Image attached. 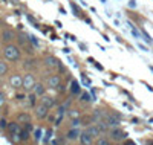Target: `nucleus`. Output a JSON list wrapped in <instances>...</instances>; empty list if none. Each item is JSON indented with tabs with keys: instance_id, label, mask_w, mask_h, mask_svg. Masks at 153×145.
Masks as SVG:
<instances>
[{
	"instance_id": "nucleus-1",
	"label": "nucleus",
	"mask_w": 153,
	"mask_h": 145,
	"mask_svg": "<svg viewBox=\"0 0 153 145\" xmlns=\"http://www.w3.org/2000/svg\"><path fill=\"white\" fill-rule=\"evenodd\" d=\"M3 55L8 61H19L20 60V47L16 44H6L3 49Z\"/></svg>"
},
{
	"instance_id": "nucleus-2",
	"label": "nucleus",
	"mask_w": 153,
	"mask_h": 145,
	"mask_svg": "<svg viewBox=\"0 0 153 145\" xmlns=\"http://www.w3.org/2000/svg\"><path fill=\"white\" fill-rule=\"evenodd\" d=\"M35 86V78L32 73H26L23 76V89L25 90H32Z\"/></svg>"
},
{
	"instance_id": "nucleus-3",
	"label": "nucleus",
	"mask_w": 153,
	"mask_h": 145,
	"mask_svg": "<svg viewBox=\"0 0 153 145\" xmlns=\"http://www.w3.org/2000/svg\"><path fill=\"white\" fill-rule=\"evenodd\" d=\"M35 116L38 118V119H46V118L49 116V109L43 104L35 105Z\"/></svg>"
},
{
	"instance_id": "nucleus-4",
	"label": "nucleus",
	"mask_w": 153,
	"mask_h": 145,
	"mask_svg": "<svg viewBox=\"0 0 153 145\" xmlns=\"http://www.w3.org/2000/svg\"><path fill=\"white\" fill-rule=\"evenodd\" d=\"M9 84H11V87H14V89H20V87H23V76H20V75H11L9 76Z\"/></svg>"
},
{
	"instance_id": "nucleus-5",
	"label": "nucleus",
	"mask_w": 153,
	"mask_h": 145,
	"mask_svg": "<svg viewBox=\"0 0 153 145\" xmlns=\"http://www.w3.org/2000/svg\"><path fill=\"white\" fill-rule=\"evenodd\" d=\"M61 86V78L58 75H52L48 78V87L49 89H58Z\"/></svg>"
},
{
	"instance_id": "nucleus-6",
	"label": "nucleus",
	"mask_w": 153,
	"mask_h": 145,
	"mask_svg": "<svg viewBox=\"0 0 153 145\" xmlns=\"http://www.w3.org/2000/svg\"><path fill=\"white\" fill-rule=\"evenodd\" d=\"M110 138H112L113 141H121V139L126 138V133H124L120 127H115V128L110 130Z\"/></svg>"
},
{
	"instance_id": "nucleus-7",
	"label": "nucleus",
	"mask_w": 153,
	"mask_h": 145,
	"mask_svg": "<svg viewBox=\"0 0 153 145\" xmlns=\"http://www.w3.org/2000/svg\"><path fill=\"white\" fill-rule=\"evenodd\" d=\"M40 104L46 105L48 109H52V107H55V105H57V101L54 98L48 96V95H43V96H40Z\"/></svg>"
},
{
	"instance_id": "nucleus-8",
	"label": "nucleus",
	"mask_w": 153,
	"mask_h": 145,
	"mask_svg": "<svg viewBox=\"0 0 153 145\" xmlns=\"http://www.w3.org/2000/svg\"><path fill=\"white\" fill-rule=\"evenodd\" d=\"M104 121H106V124H107L109 128L120 127V119H118V116H115V118H113V115H107Z\"/></svg>"
},
{
	"instance_id": "nucleus-9",
	"label": "nucleus",
	"mask_w": 153,
	"mask_h": 145,
	"mask_svg": "<svg viewBox=\"0 0 153 145\" xmlns=\"http://www.w3.org/2000/svg\"><path fill=\"white\" fill-rule=\"evenodd\" d=\"M94 139H95V138L89 135L86 130L83 131V133H80V142L84 144V145H92V144H94Z\"/></svg>"
},
{
	"instance_id": "nucleus-10",
	"label": "nucleus",
	"mask_w": 153,
	"mask_h": 145,
	"mask_svg": "<svg viewBox=\"0 0 153 145\" xmlns=\"http://www.w3.org/2000/svg\"><path fill=\"white\" fill-rule=\"evenodd\" d=\"M86 131H87V133L91 135V136H94L95 139L101 136V130L98 128V125H97V124H94V125H89V127L86 128Z\"/></svg>"
},
{
	"instance_id": "nucleus-11",
	"label": "nucleus",
	"mask_w": 153,
	"mask_h": 145,
	"mask_svg": "<svg viewBox=\"0 0 153 145\" xmlns=\"http://www.w3.org/2000/svg\"><path fill=\"white\" fill-rule=\"evenodd\" d=\"M45 64L48 66V67H58V66H60V61L55 58V57H46L45 58Z\"/></svg>"
},
{
	"instance_id": "nucleus-12",
	"label": "nucleus",
	"mask_w": 153,
	"mask_h": 145,
	"mask_svg": "<svg viewBox=\"0 0 153 145\" xmlns=\"http://www.w3.org/2000/svg\"><path fill=\"white\" fill-rule=\"evenodd\" d=\"M32 92H34V93H35L37 96H43V95H45V92H46V87H45L42 83H35V86H34Z\"/></svg>"
},
{
	"instance_id": "nucleus-13",
	"label": "nucleus",
	"mask_w": 153,
	"mask_h": 145,
	"mask_svg": "<svg viewBox=\"0 0 153 145\" xmlns=\"http://www.w3.org/2000/svg\"><path fill=\"white\" fill-rule=\"evenodd\" d=\"M12 38H14V32H12L11 29H5V31L2 32V40H3L5 43L12 41Z\"/></svg>"
},
{
	"instance_id": "nucleus-14",
	"label": "nucleus",
	"mask_w": 153,
	"mask_h": 145,
	"mask_svg": "<svg viewBox=\"0 0 153 145\" xmlns=\"http://www.w3.org/2000/svg\"><path fill=\"white\" fill-rule=\"evenodd\" d=\"M8 131L11 135H14V133H20L22 128H20V122H11L8 124Z\"/></svg>"
},
{
	"instance_id": "nucleus-15",
	"label": "nucleus",
	"mask_w": 153,
	"mask_h": 145,
	"mask_svg": "<svg viewBox=\"0 0 153 145\" xmlns=\"http://www.w3.org/2000/svg\"><path fill=\"white\" fill-rule=\"evenodd\" d=\"M76 138H80V131L76 130V128H72V127H71L69 133H68V139L74 141V139H76Z\"/></svg>"
},
{
	"instance_id": "nucleus-16",
	"label": "nucleus",
	"mask_w": 153,
	"mask_h": 145,
	"mask_svg": "<svg viewBox=\"0 0 153 145\" xmlns=\"http://www.w3.org/2000/svg\"><path fill=\"white\" fill-rule=\"evenodd\" d=\"M95 145H112V144H110V141H109L107 138H104V136H100V138H97Z\"/></svg>"
},
{
	"instance_id": "nucleus-17",
	"label": "nucleus",
	"mask_w": 153,
	"mask_h": 145,
	"mask_svg": "<svg viewBox=\"0 0 153 145\" xmlns=\"http://www.w3.org/2000/svg\"><path fill=\"white\" fill-rule=\"evenodd\" d=\"M17 121H19L20 124H22V122H26V124H28V122L31 121V118H29V115H28V113H20V115H19V118H17Z\"/></svg>"
},
{
	"instance_id": "nucleus-18",
	"label": "nucleus",
	"mask_w": 153,
	"mask_h": 145,
	"mask_svg": "<svg viewBox=\"0 0 153 145\" xmlns=\"http://www.w3.org/2000/svg\"><path fill=\"white\" fill-rule=\"evenodd\" d=\"M6 72H8V64L5 61H0V76L6 75Z\"/></svg>"
},
{
	"instance_id": "nucleus-19",
	"label": "nucleus",
	"mask_w": 153,
	"mask_h": 145,
	"mask_svg": "<svg viewBox=\"0 0 153 145\" xmlns=\"http://www.w3.org/2000/svg\"><path fill=\"white\" fill-rule=\"evenodd\" d=\"M80 110H75V109H72V110H69V118L71 119H76V118H80Z\"/></svg>"
},
{
	"instance_id": "nucleus-20",
	"label": "nucleus",
	"mask_w": 153,
	"mask_h": 145,
	"mask_svg": "<svg viewBox=\"0 0 153 145\" xmlns=\"http://www.w3.org/2000/svg\"><path fill=\"white\" fill-rule=\"evenodd\" d=\"M71 90H72V93H74V95L80 93V90H81V89H80V84L76 83V81H72V89H71Z\"/></svg>"
},
{
	"instance_id": "nucleus-21",
	"label": "nucleus",
	"mask_w": 153,
	"mask_h": 145,
	"mask_svg": "<svg viewBox=\"0 0 153 145\" xmlns=\"http://www.w3.org/2000/svg\"><path fill=\"white\" fill-rule=\"evenodd\" d=\"M20 138H22V141H28L29 139V130L26 128V130H22L20 131Z\"/></svg>"
},
{
	"instance_id": "nucleus-22",
	"label": "nucleus",
	"mask_w": 153,
	"mask_h": 145,
	"mask_svg": "<svg viewBox=\"0 0 153 145\" xmlns=\"http://www.w3.org/2000/svg\"><path fill=\"white\" fill-rule=\"evenodd\" d=\"M25 67H26V69L35 67V60H26V61H25Z\"/></svg>"
},
{
	"instance_id": "nucleus-23",
	"label": "nucleus",
	"mask_w": 153,
	"mask_h": 145,
	"mask_svg": "<svg viewBox=\"0 0 153 145\" xmlns=\"http://www.w3.org/2000/svg\"><path fill=\"white\" fill-rule=\"evenodd\" d=\"M80 124H81V119H80V118H76V119H72L71 127H72V128H78V127H80Z\"/></svg>"
},
{
	"instance_id": "nucleus-24",
	"label": "nucleus",
	"mask_w": 153,
	"mask_h": 145,
	"mask_svg": "<svg viewBox=\"0 0 153 145\" xmlns=\"http://www.w3.org/2000/svg\"><path fill=\"white\" fill-rule=\"evenodd\" d=\"M91 101V96H89V93H83L81 95V102H89Z\"/></svg>"
},
{
	"instance_id": "nucleus-25",
	"label": "nucleus",
	"mask_w": 153,
	"mask_h": 145,
	"mask_svg": "<svg viewBox=\"0 0 153 145\" xmlns=\"http://www.w3.org/2000/svg\"><path fill=\"white\" fill-rule=\"evenodd\" d=\"M0 128H2V130L8 128V122H6L5 119H0Z\"/></svg>"
},
{
	"instance_id": "nucleus-26",
	"label": "nucleus",
	"mask_w": 153,
	"mask_h": 145,
	"mask_svg": "<svg viewBox=\"0 0 153 145\" xmlns=\"http://www.w3.org/2000/svg\"><path fill=\"white\" fill-rule=\"evenodd\" d=\"M40 138H42V130H35V139L40 141Z\"/></svg>"
},
{
	"instance_id": "nucleus-27",
	"label": "nucleus",
	"mask_w": 153,
	"mask_h": 145,
	"mask_svg": "<svg viewBox=\"0 0 153 145\" xmlns=\"http://www.w3.org/2000/svg\"><path fill=\"white\" fill-rule=\"evenodd\" d=\"M3 102H5V95L2 93V92H0V107L3 105Z\"/></svg>"
},
{
	"instance_id": "nucleus-28",
	"label": "nucleus",
	"mask_w": 153,
	"mask_h": 145,
	"mask_svg": "<svg viewBox=\"0 0 153 145\" xmlns=\"http://www.w3.org/2000/svg\"><path fill=\"white\" fill-rule=\"evenodd\" d=\"M31 41H32V43H34V44H35V46H38V41H37V40H35V38H34V37H31Z\"/></svg>"
},
{
	"instance_id": "nucleus-29",
	"label": "nucleus",
	"mask_w": 153,
	"mask_h": 145,
	"mask_svg": "<svg viewBox=\"0 0 153 145\" xmlns=\"http://www.w3.org/2000/svg\"><path fill=\"white\" fill-rule=\"evenodd\" d=\"M80 145H84V144H80Z\"/></svg>"
},
{
	"instance_id": "nucleus-30",
	"label": "nucleus",
	"mask_w": 153,
	"mask_h": 145,
	"mask_svg": "<svg viewBox=\"0 0 153 145\" xmlns=\"http://www.w3.org/2000/svg\"><path fill=\"white\" fill-rule=\"evenodd\" d=\"M54 145H55V144H54Z\"/></svg>"
}]
</instances>
